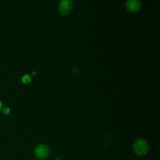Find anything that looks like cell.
Listing matches in <instances>:
<instances>
[{
  "mask_svg": "<svg viewBox=\"0 0 160 160\" xmlns=\"http://www.w3.org/2000/svg\"><path fill=\"white\" fill-rule=\"evenodd\" d=\"M148 143L144 139H138L134 144V150L135 152L139 156L144 155L148 152Z\"/></svg>",
  "mask_w": 160,
  "mask_h": 160,
  "instance_id": "cell-1",
  "label": "cell"
},
{
  "mask_svg": "<svg viewBox=\"0 0 160 160\" xmlns=\"http://www.w3.org/2000/svg\"><path fill=\"white\" fill-rule=\"evenodd\" d=\"M72 9V2L71 0H60L58 3V11L63 16L69 14Z\"/></svg>",
  "mask_w": 160,
  "mask_h": 160,
  "instance_id": "cell-2",
  "label": "cell"
},
{
  "mask_svg": "<svg viewBox=\"0 0 160 160\" xmlns=\"http://www.w3.org/2000/svg\"><path fill=\"white\" fill-rule=\"evenodd\" d=\"M34 155L39 159L46 158L49 154V149L48 146L44 144L38 145L34 149Z\"/></svg>",
  "mask_w": 160,
  "mask_h": 160,
  "instance_id": "cell-3",
  "label": "cell"
},
{
  "mask_svg": "<svg viewBox=\"0 0 160 160\" xmlns=\"http://www.w3.org/2000/svg\"><path fill=\"white\" fill-rule=\"evenodd\" d=\"M141 7V2L139 0H128L126 4L127 10L130 12H138Z\"/></svg>",
  "mask_w": 160,
  "mask_h": 160,
  "instance_id": "cell-4",
  "label": "cell"
},
{
  "mask_svg": "<svg viewBox=\"0 0 160 160\" xmlns=\"http://www.w3.org/2000/svg\"><path fill=\"white\" fill-rule=\"evenodd\" d=\"M21 80L24 84H28L31 81V77L28 74H26L22 77Z\"/></svg>",
  "mask_w": 160,
  "mask_h": 160,
  "instance_id": "cell-5",
  "label": "cell"
},
{
  "mask_svg": "<svg viewBox=\"0 0 160 160\" xmlns=\"http://www.w3.org/2000/svg\"><path fill=\"white\" fill-rule=\"evenodd\" d=\"M2 111H3V113L4 114H8L9 113V111H10V109L8 108H3L2 109Z\"/></svg>",
  "mask_w": 160,
  "mask_h": 160,
  "instance_id": "cell-6",
  "label": "cell"
},
{
  "mask_svg": "<svg viewBox=\"0 0 160 160\" xmlns=\"http://www.w3.org/2000/svg\"><path fill=\"white\" fill-rule=\"evenodd\" d=\"M72 72H73V74H74V75H77V74H78V71L77 68L74 67V68H72Z\"/></svg>",
  "mask_w": 160,
  "mask_h": 160,
  "instance_id": "cell-7",
  "label": "cell"
},
{
  "mask_svg": "<svg viewBox=\"0 0 160 160\" xmlns=\"http://www.w3.org/2000/svg\"><path fill=\"white\" fill-rule=\"evenodd\" d=\"M2 109V102L0 101V111Z\"/></svg>",
  "mask_w": 160,
  "mask_h": 160,
  "instance_id": "cell-8",
  "label": "cell"
},
{
  "mask_svg": "<svg viewBox=\"0 0 160 160\" xmlns=\"http://www.w3.org/2000/svg\"><path fill=\"white\" fill-rule=\"evenodd\" d=\"M32 75H35V74H36V72H35V71H33L32 73Z\"/></svg>",
  "mask_w": 160,
  "mask_h": 160,
  "instance_id": "cell-9",
  "label": "cell"
}]
</instances>
